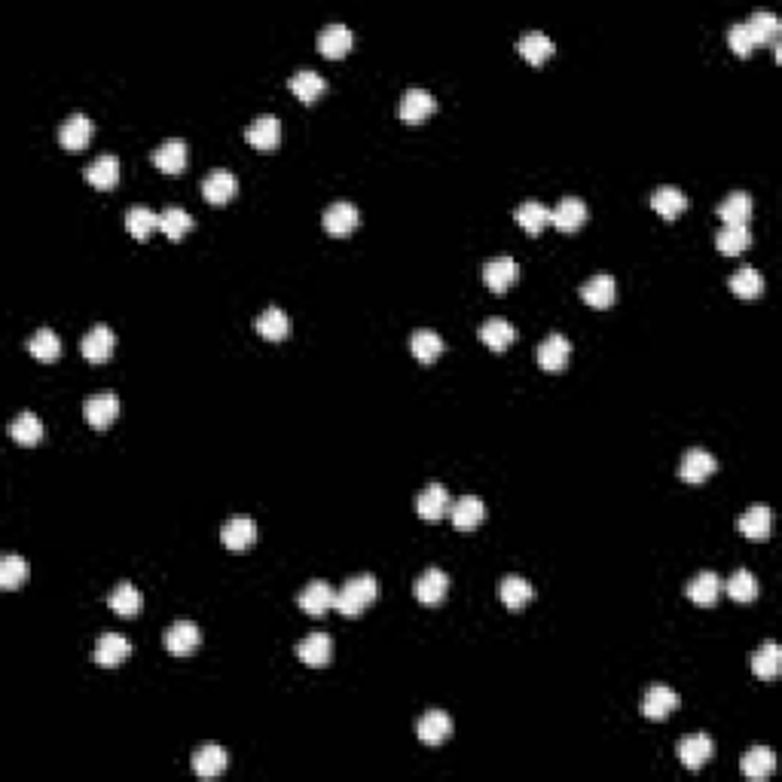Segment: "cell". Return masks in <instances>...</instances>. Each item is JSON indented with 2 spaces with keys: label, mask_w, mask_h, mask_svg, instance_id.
I'll use <instances>...</instances> for the list:
<instances>
[{
  "label": "cell",
  "mask_w": 782,
  "mask_h": 782,
  "mask_svg": "<svg viewBox=\"0 0 782 782\" xmlns=\"http://www.w3.org/2000/svg\"><path fill=\"white\" fill-rule=\"evenodd\" d=\"M740 770H743V777H746V779L761 782V779L770 777L773 770H777V755H773L767 746H755V749H749L746 755H743Z\"/></svg>",
  "instance_id": "obj_30"
},
{
  "label": "cell",
  "mask_w": 782,
  "mask_h": 782,
  "mask_svg": "<svg viewBox=\"0 0 782 782\" xmlns=\"http://www.w3.org/2000/svg\"><path fill=\"white\" fill-rule=\"evenodd\" d=\"M752 245V229L749 223H734V227H721L718 233H715V248L721 251V254H743Z\"/></svg>",
  "instance_id": "obj_36"
},
{
  "label": "cell",
  "mask_w": 782,
  "mask_h": 782,
  "mask_svg": "<svg viewBox=\"0 0 782 782\" xmlns=\"http://www.w3.org/2000/svg\"><path fill=\"white\" fill-rule=\"evenodd\" d=\"M587 220V205L575 196H565L556 202V208H550V223L563 233H575V229L584 227Z\"/></svg>",
  "instance_id": "obj_22"
},
{
  "label": "cell",
  "mask_w": 782,
  "mask_h": 782,
  "mask_svg": "<svg viewBox=\"0 0 782 782\" xmlns=\"http://www.w3.org/2000/svg\"><path fill=\"white\" fill-rule=\"evenodd\" d=\"M483 517H486V504H483V498H477V495H461L450 504V520H452V526L461 528V532L477 528L483 523Z\"/></svg>",
  "instance_id": "obj_16"
},
{
  "label": "cell",
  "mask_w": 782,
  "mask_h": 782,
  "mask_svg": "<svg viewBox=\"0 0 782 782\" xmlns=\"http://www.w3.org/2000/svg\"><path fill=\"white\" fill-rule=\"evenodd\" d=\"M450 504H452L450 489H446L443 483H428L419 493V498H416V513H419L422 520H428V523H434V520L450 513Z\"/></svg>",
  "instance_id": "obj_6"
},
{
  "label": "cell",
  "mask_w": 782,
  "mask_h": 782,
  "mask_svg": "<svg viewBox=\"0 0 782 782\" xmlns=\"http://www.w3.org/2000/svg\"><path fill=\"white\" fill-rule=\"evenodd\" d=\"M517 49H520V56H523L526 62L541 64V62H547V58L554 56L556 47H554V40H550V34L535 28V31H526L523 37H520Z\"/></svg>",
  "instance_id": "obj_35"
},
{
  "label": "cell",
  "mask_w": 782,
  "mask_h": 782,
  "mask_svg": "<svg viewBox=\"0 0 782 782\" xmlns=\"http://www.w3.org/2000/svg\"><path fill=\"white\" fill-rule=\"evenodd\" d=\"M727 43H731V49L743 58L755 49V40H752V31H749L746 21H734V25L727 28Z\"/></svg>",
  "instance_id": "obj_52"
},
{
  "label": "cell",
  "mask_w": 782,
  "mask_h": 782,
  "mask_svg": "<svg viewBox=\"0 0 782 782\" xmlns=\"http://www.w3.org/2000/svg\"><path fill=\"white\" fill-rule=\"evenodd\" d=\"M480 342H486L493 352H504L511 342H517V327L504 322V318H489L480 327Z\"/></svg>",
  "instance_id": "obj_39"
},
{
  "label": "cell",
  "mask_w": 782,
  "mask_h": 782,
  "mask_svg": "<svg viewBox=\"0 0 782 782\" xmlns=\"http://www.w3.org/2000/svg\"><path fill=\"white\" fill-rule=\"evenodd\" d=\"M409 348H413L416 361L434 364L443 352V339H441V333H434L431 327H419V331L409 337Z\"/></svg>",
  "instance_id": "obj_42"
},
{
  "label": "cell",
  "mask_w": 782,
  "mask_h": 782,
  "mask_svg": "<svg viewBox=\"0 0 782 782\" xmlns=\"http://www.w3.org/2000/svg\"><path fill=\"white\" fill-rule=\"evenodd\" d=\"M746 25H749V31H752V40H755V47H758V43H773V47H777V43H779V31H782V25H779V16H777V13H770V10H755V13H752V16L746 19Z\"/></svg>",
  "instance_id": "obj_33"
},
{
  "label": "cell",
  "mask_w": 782,
  "mask_h": 782,
  "mask_svg": "<svg viewBox=\"0 0 782 782\" xmlns=\"http://www.w3.org/2000/svg\"><path fill=\"white\" fill-rule=\"evenodd\" d=\"M322 223L331 236H348L357 223H361V211H357L352 202H333V205H327Z\"/></svg>",
  "instance_id": "obj_25"
},
{
  "label": "cell",
  "mask_w": 782,
  "mask_h": 782,
  "mask_svg": "<svg viewBox=\"0 0 782 782\" xmlns=\"http://www.w3.org/2000/svg\"><path fill=\"white\" fill-rule=\"evenodd\" d=\"M715 758V743L706 734H694L688 740L679 743V761L684 764V770H700Z\"/></svg>",
  "instance_id": "obj_18"
},
{
  "label": "cell",
  "mask_w": 782,
  "mask_h": 782,
  "mask_svg": "<svg viewBox=\"0 0 782 782\" xmlns=\"http://www.w3.org/2000/svg\"><path fill=\"white\" fill-rule=\"evenodd\" d=\"M107 606L114 608L119 617H135L141 612V606H144V596L138 593V587L123 580V584H116L114 593L107 596Z\"/></svg>",
  "instance_id": "obj_43"
},
{
  "label": "cell",
  "mask_w": 782,
  "mask_h": 782,
  "mask_svg": "<svg viewBox=\"0 0 782 782\" xmlns=\"http://www.w3.org/2000/svg\"><path fill=\"white\" fill-rule=\"evenodd\" d=\"M727 288H731L734 296L740 300H758L764 294V275L755 270V266H740L731 279H727Z\"/></svg>",
  "instance_id": "obj_29"
},
{
  "label": "cell",
  "mask_w": 782,
  "mask_h": 782,
  "mask_svg": "<svg viewBox=\"0 0 782 782\" xmlns=\"http://www.w3.org/2000/svg\"><path fill=\"white\" fill-rule=\"evenodd\" d=\"M715 468H718V461H715L712 452L700 450V446H694V450H688L682 456V465H679V477L684 483H703L706 477L715 474Z\"/></svg>",
  "instance_id": "obj_21"
},
{
  "label": "cell",
  "mask_w": 782,
  "mask_h": 782,
  "mask_svg": "<svg viewBox=\"0 0 782 782\" xmlns=\"http://www.w3.org/2000/svg\"><path fill=\"white\" fill-rule=\"evenodd\" d=\"M651 208L660 214V218L675 220L684 208H688V196H684L679 187H673V184H664V187H657L651 193Z\"/></svg>",
  "instance_id": "obj_31"
},
{
  "label": "cell",
  "mask_w": 782,
  "mask_h": 782,
  "mask_svg": "<svg viewBox=\"0 0 782 782\" xmlns=\"http://www.w3.org/2000/svg\"><path fill=\"white\" fill-rule=\"evenodd\" d=\"M245 138H248L251 147H257V150H275L281 141V123L279 116L272 114H263L257 116L254 123H248V129H245Z\"/></svg>",
  "instance_id": "obj_17"
},
{
  "label": "cell",
  "mask_w": 782,
  "mask_h": 782,
  "mask_svg": "<svg viewBox=\"0 0 782 782\" xmlns=\"http://www.w3.org/2000/svg\"><path fill=\"white\" fill-rule=\"evenodd\" d=\"M254 327H257V333H260V337H263V339L279 342V339H285L288 333H290V318H288V312H285V309L270 306V309H263V312H260V315H257Z\"/></svg>",
  "instance_id": "obj_34"
},
{
  "label": "cell",
  "mask_w": 782,
  "mask_h": 782,
  "mask_svg": "<svg viewBox=\"0 0 782 782\" xmlns=\"http://www.w3.org/2000/svg\"><path fill=\"white\" fill-rule=\"evenodd\" d=\"M779 669H782V651H779L777 642H764L755 654H752V673H755L758 679H764V682L777 679Z\"/></svg>",
  "instance_id": "obj_41"
},
{
  "label": "cell",
  "mask_w": 782,
  "mask_h": 782,
  "mask_svg": "<svg viewBox=\"0 0 782 782\" xmlns=\"http://www.w3.org/2000/svg\"><path fill=\"white\" fill-rule=\"evenodd\" d=\"M679 703L682 700L673 688H666V684H651L642 697V715L651 721H664L679 709Z\"/></svg>",
  "instance_id": "obj_5"
},
{
  "label": "cell",
  "mask_w": 782,
  "mask_h": 782,
  "mask_svg": "<svg viewBox=\"0 0 782 782\" xmlns=\"http://www.w3.org/2000/svg\"><path fill=\"white\" fill-rule=\"evenodd\" d=\"M416 736H419L425 746H441V743H446L452 736V718L441 709H431L419 718V725H416Z\"/></svg>",
  "instance_id": "obj_15"
},
{
  "label": "cell",
  "mask_w": 782,
  "mask_h": 782,
  "mask_svg": "<svg viewBox=\"0 0 782 782\" xmlns=\"http://www.w3.org/2000/svg\"><path fill=\"white\" fill-rule=\"evenodd\" d=\"M727 593H731V599H736V602H752L758 596L755 575H752L749 569H736L731 580H727Z\"/></svg>",
  "instance_id": "obj_51"
},
{
  "label": "cell",
  "mask_w": 782,
  "mask_h": 782,
  "mask_svg": "<svg viewBox=\"0 0 782 782\" xmlns=\"http://www.w3.org/2000/svg\"><path fill=\"white\" fill-rule=\"evenodd\" d=\"M288 89L290 92L296 95V99L300 101H315L318 95L324 92L327 89V80L322 77V73L318 71H309V68H303V71H296V73H290V80H288Z\"/></svg>",
  "instance_id": "obj_38"
},
{
  "label": "cell",
  "mask_w": 782,
  "mask_h": 782,
  "mask_svg": "<svg viewBox=\"0 0 782 782\" xmlns=\"http://www.w3.org/2000/svg\"><path fill=\"white\" fill-rule=\"evenodd\" d=\"M150 159H153V166L159 171H166V175H181V171L187 168L190 153H187V144H184L181 138H168L156 147Z\"/></svg>",
  "instance_id": "obj_12"
},
{
  "label": "cell",
  "mask_w": 782,
  "mask_h": 782,
  "mask_svg": "<svg viewBox=\"0 0 782 782\" xmlns=\"http://www.w3.org/2000/svg\"><path fill=\"white\" fill-rule=\"evenodd\" d=\"M740 532L746 535L749 541H767L770 535V508L767 504H752L746 513L740 517Z\"/></svg>",
  "instance_id": "obj_40"
},
{
  "label": "cell",
  "mask_w": 782,
  "mask_h": 782,
  "mask_svg": "<svg viewBox=\"0 0 782 782\" xmlns=\"http://www.w3.org/2000/svg\"><path fill=\"white\" fill-rule=\"evenodd\" d=\"M220 541L229 550H248L257 541V523L251 517H233L220 528Z\"/></svg>",
  "instance_id": "obj_28"
},
{
  "label": "cell",
  "mask_w": 782,
  "mask_h": 782,
  "mask_svg": "<svg viewBox=\"0 0 782 782\" xmlns=\"http://www.w3.org/2000/svg\"><path fill=\"white\" fill-rule=\"evenodd\" d=\"M114 346H116V333L110 331L107 324H95L83 337V342H80V352H83L86 361L101 364L114 355Z\"/></svg>",
  "instance_id": "obj_9"
},
{
  "label": "cell",
  "mask_w": 782,
  "mask_h": 782,
  "mask_svg": "<svg viewBox=\"0 0 782 782\" xmlns=\"http://www.w3.org/2000/svg\"><path fill=\"white\" fill-rule=\"evenodd\" d=\"M296 606L312 617H322L337 606V593H333V587L327 580H309L300 590V596H296Z\"/></svg>",
  "instance_id": "obj_4"
},
{
  "label": "cell",
  "mask_w": 782,
  "mask_h": 782,
  "mask_svg": "<svg viewBox=\"0 0 782 782\" xmlns=\"http://www.w3.org/2000/svg\"><path fill=\"white\" fill-rule=\"evenodd\" d=\"M446 590H450V575H446L443 569H425L413 587L416 599H419L422 606H441Z\"/></svg>",
  "instance_id": "obj_13"
},
{
  "label": "cell",
  "mask_w": 782,
  "mask_h": 782,
  "mask_svg": "<svg viewBox=\"0 0 782 782\" xmlns=\"http://www.w3.org/2000/svg\"><path fill=\"white\" fill-rule=\"evenodd\" d=\"M28 352H31L37 361H56L58 355H62V339H58L56 331H49V327H40V331L34 333L31 339H28Z\"/></svg>",
  "instance_id": "obj_50"
},
{
  "label": "cell",
  "mask_w": 782,
  "mask_h": 782,
  "mask_svg": "<svg viewBox=\"0 0 782 782\" xmlns=\"http://www.w3.org/2000/svg\"><path fill=\"white\" fill-rule=\"evenodd\" d=\"M132 654V642L125 636H119V632H104V636H99V642H95V664L99 666H119L125 657Z\"/></svg>",
  "instance_id": "obj_19"
},
{
  "label": "cell",
  "mask_w": 782,
  "mask_h": 782,
  "mask_svg": "<svg viewBox=\"0 0 782 782\" xmlns=\"http://www.w3.org/2000/svg\"><path fill=\"white\" fill-rule=\"evenodd\" d=\"M498 596H502V602L511 608V612H520V608H523L526 602L535 596V590H532V584H528L526 578L508 575V578H502V584H498Z\"/></svg>",
  "instance_id": "obj_44"
},
{
  "label": "cell",
  "mask_w": 782,
  "mask_h": 782,
  "mask_svg": "<svg viewBox=\"0 0 782 782\" xmlns=\"http://www.w3.org/2000/svg\"><path fill=\"white\" fill-rule=\"evenodd\" d=\"M10 437L16 443H21V446H37L40 443V437H43V422L37 419L34 413H19L16 419L10 422Z\"/></svg>",
  "instance_id": "obj_47"
},
{
  "label": "cell",
  "mask_w": 782,
  "mask_h": 782,
  "mask_svg": "<svg viewBox=\"0 0 782 782\" xmlns=\"http://www.w3.org/2000/svg\"><path fill=\"white\" fill-rule=\"evenodd\" d=\"M434 110H437V99H434V95H431L428 89L413 86V89H407L404 99H400L398 114H400V119H407V123H422V119L431 116Z\"/></svg>",
  "instance_id": "obj_14"
},
{
  "label": "cell",
  "mask_w": 782,
  "mask_h": 782,
  "mask_svg": "<svg viewBox=\"0 0 782 782\" xmlns=\"http://www.w3.org/2000/svg\"><path fill=\"white\" fill-rule=\"evenodd\" d=\"M569 357H571V342L569 337H563V333H550V337L545 342H538V348H535V361H538V367H545L547 374L565 370Z\"/></svg>",
  "instance_id": "obj_3"
},
{
  "label": "cell",
  "mask_w": 782,
  "mask_h": 782,
  "mask_svg": "<svg viewBox=\"0 0 782 782\" xmlns=\"http://www.w3.org/2000/svg\"><path fill=\"white\" fill-rule=\"evenodd\" d=\"M162 642H166V651L175 654V657H190V654L202 645V630L193 621H175L166 630Z\"/></svg>",
  "instance_id": "obj_2"
},
{
  "label": "cell",
  "mask_w": 782,
  "mask_h": 782,
  "mask_svg": "<svg viewBox=\"0 0 782 782\" xmlns=\"http://www.w3.org/2000/svg\"><path fill=\"white\" fill-rule=\"evenodd\" d=\"M227 764H229V755L227 749L220 746H202L193 755V773L199 779H218L227 773Z\"/></svg>",
  "instance_id": "obj_26"
},
{
  "label": "cell",
  "mask_w": 782,
  "mask_h": 782,
  "mask_svg": "<svg viewBox=\"0 0 782 782\" xmlns=\"http://www.w3.org/2000/svg\"><path fill=\"white\" fill-rule=\"evenodd\" d=\"M83 416L92 428H107L119 416V398L114 391H99L83 404Z\"/></svg>",
  "instance_id": "obj_11"
},
{
  "label": "cell",
  "mask_w": 782,
  "mask_h": 782,
  "mask_svg": "<svg viewBox=\"0 0 782 782\" xmlns=\"http://www.w3.org/2000/svg\"><path fill=\"white\" fill-rule=\"evenodd\" d=\"M614 294H617V285L612 275L606 272L593 275V279H587L584 285H580V300L593 309H608L614 303Z\"/></svg>",
  "instance_id": "obj_24"
},
{
  "label": "cell",
  "mask_w": 782,
  "mask_h": 782,
  "mask_svg": "<svg viewBox=\"0 0 782 782\" xmlns=\"http://www.w3.org/2000/svg\"><path fill=\"white\" fill-rule=\"evenodd\" d=\"M159 229L171 238V242H177V238H184V236H187L190 229H193V218H190V211H187V208H181V205L166 208V211L159 214Z\"/></svg>",
  "instance_id": "obj_49"
},
{
  "label": "cell",
  "mask_w": 782,
  "mask_h": 782,
  "mask_svg": "<svg viewBox=\"0 0 782 782\" xmlns=\"http://www.w3.org/2000/svg\"><path fill=\"white\" fill-rule=\"evenodd\" d=\"M379 596V584L374 575H355L342 584V590L337 593V612L346 617H357L361 612H367V606Z\"/></svg>",
  "instance_id": "obj_1"
},
{
  "label": "cell",
  "mask_w": 782,
  "mask_h": 782,
  "mask_svg": "<svg viewBox=\"0 0 782 782\" xmlns=\"http://www.w3.org/2000/svg\"><path fill=\"white\" fill-rule=\"evenodd\" d=\"M520 279V263L513 257H493L483 263V285L495 294H504Z\"/></svg>",
  "instance_id": "obj_7"
},
{
  "label": "cell",
  "mask_w": 782,
  "mask_h": 782,
  "mask_svg": "<svg viewBox=\"0 0 782 782\" xmlns=\"http://www.w3.org/2000/svg\"><path fill=\"white\" fill-rule=\"evenodd\" d=\"M236 190H238V181H236L233 171H227V168L208 171L205 181H202V196L211 205H227L229 199L236 196Z\"/></svg>",
  "instance_id": "obj_20"
},
{
  "label": "cell",
  "mask_w": 782,
  "mask_h": 782,
  "mask_svg": "<svg viewBox=\"0 0 782 782\" xmlns=\"http://www.w3.org/2000/svg\"><path fill=\"white\" fill-rule=\"evenodd\" d=\"M92 135H95V125L86 114H71L58 125V141H62L64 150H83L89 141H92Z\"/></svg>",
  "instance_id": "obj_10"
},
{
  "label": "cell",
  "mask_w": 782,
  "mask_h": 782,
  "mask_svg": "<svg viewBox=\"0 0 782 782\" xmlns=\"http://www.w3.org/2000/svg\"><path fill=\"white\" fill-rule=\"evenodd\" d=\"M28 575H31V565H28L25 556L6 554L4 560H0V587H4V590H16V587L25 584Z\"/></svg>",
  "instance_id": "obj_46"
},
{
  "label": "cell",
  "mask_w": 782,
  "mask_h": 782,
  "mask_svg": "<svg viewBox=\"0 0 782 782\" xmlns=\"http://www.w3.org/2000/svg\"><path fill=\"white\" fill-rule=\"evenodd\" d=\"M352 43H355L352 28L342 25V21H331V25H324L322 31H318V52L327 58H342L352 49Z\"/></svg>",
  "instance_id": "obj_8"
},
{
  "label": "cell",
  "mask_w": 782,
  "mask_h": 782,
  "mask_svg": "<svg viewBox=\"0 0 782 782\" xmlns=\"http://www.w3.org/2000/svg\"><path fill=\"white\" fill-rule=\"evenodd\" d=\"M125 229H129L138 242H144V238H150L153 229H159V214L147 205H132L129 211H125Z\"/></svg>",
  "instance_id": "obj_45"
},
{
  "label": "cell",
  "mask_w": 782,
  "mask_h": 782,
  "mask_svg": "<svg viewBox=\"0 0 782 782\" xmlns=\"http://www.w3.org/2000/svg\"><path fill=\"white\" fill-rule=\"evenodd\" d=\"M86 181L99 190H114L119 184V159L114 153H101L99 159H92L86 166Z\"/></svg>",
  "instance_id": "obj_27"
},
{
  "label": "cell",
  "mask_w": 782,
  "mask_h": 782,
  "mask_svg": "<svg viewBox=\"0 0 782 782\" xmlns=\"http://www.w3.org/2000/svg\"><path fill=\"white\" fill-rule=\"evenodd\" d=\"M684 590H688L691 602L709 608V606H715V599H718V593H721V578L706 569V571H700V575L691 578V584L684 587Z\"/></svg>",
  "instance_id": "obj_32"
},
{
  "label": "cell",
  "mask_w": 782,
  "mask_h": 782,
  "mask_svg": "<svg viewBox=\"0 0 782 782\" xmlns=\"http://www.w3.org/2000/svg\"><path fill=\"white\" fill-rule=\"evenodd\" d=\"M517 223L526 229L528 236H538L541 229L550 223V208L545 202H535V199H528V202H523L517 208Z\"/></svg>",
  "instance_id": "obj_48"
},
{
  "label": "cell",
  "mask_w": 782,
  "mask_h": 782,
  "mask_svg": "<svg viewBox=\"0 0 782 782\" xmlns=\"http://www.w3.org/2000/svg\"><path fill=\"white\" fill-rule=\"evenodd\" d=\"M718 218L725 220V227H734V223H746L752 218V196L746 190H734L721 199L718 205Z\"/></svg>",
  "instance_id": "obj_37"
},
{
  "label": "cell",
  "mask_w": 782,
  "mask_h": 782,
  "mask_svg": "<svg viewBox=\"0 0 782 782\" xmlns=\"http://www.w3.org/2000/svg\"><path fill=\"white\" fill-rule=\"evenodd\" d=\"M296 657L306 666H327L333 657V642L327 632H309L306 639H300L296 645Z\"/></svg>",
  "instance_id": "obj_23"
}]
</instances>
